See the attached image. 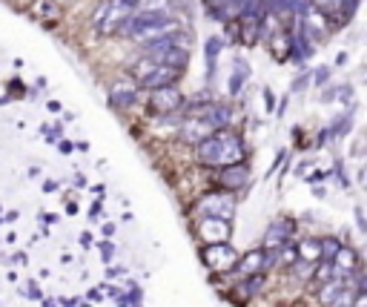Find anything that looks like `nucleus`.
<instances>
[{"instance_id":"obj_1","label":"nucleus","mask_w":367,"mask_h":307,"mask_svg":"<svg viewBox=\"0 0 367 307\" xmlns=\"http://www.w3.org/2000/svg\"><path fill=\"white\" fill-rule=\"evenodd\" d=\"M198 152V161L207 167H230L244 161V144L239 135L227 132V129H218L212 135H207L204 141L195 144Z\"/></svg>"},{"instance_id":"obj_2","label":"nucleus","mask_w":367,"mask_h":307,"mask_svg":"<svg viewBox=\"0 0 367 307\" xmlns=\"http://www.w3.org/2000/svg\"><path fill=\"white\" fill-rule=\"evenodd\" d=\"M129 15H132V4H126V0H104L95 12V18H92V23L104 35H115Z\"/></svg>"},{"instance_id":"obj_3","label":"nucleus","mask_w":367,"mask_h":307,"mask_svg":"<svg viewBox=\"0 0 367 307\" xmlns=\"http://www.w3.org/2000/svg\"><path fill=\"white\" fill-rule=\"evenodd\" d=\"M178 72L181 69H172V66H161V63H155L150 72L143 75V78H138V90H161V87H170V84H175L178 81Z\"/></svg>"},{"instance_id":"obj_4","label":"nucleus","mask_w":367,"mask_h":307,"mask_svg":"<svg viewBox=\"0 0 367 307\" xmlns=\"http://www.w3.org/2000/svg\"><path fill=\"white\" fill-rule=\"evenodd\" d=\"M181 104H184V95H181L172 84H170V87H161V90H153V98H150L153 112H158V115H170V112L181 109Z\"/></svg>"},{"instance_id":"obj_5","label":"nucleus","mask_w":367,"mask_h":307,"mask_svg":"<svg viewBox=\"0 0 367 307\" xmlns=\"http://www.w3.org/2000/svg\"><path fill=\"white\" fill-rule=\"evenodd\" d=\"M143 55L153 58L161 66H172V69H184L187 60H190L187 46H164V49H150V52H143Z\"/></svg>"},{"instance_id":"obj_6","label":"nucleus","mask_w":367,"mask_h":307,"mask_svg":"<svg viewBox=\"0 0 367 307\" xmlns=\"http://www.w3.org/2000/svg\"><path fill=\"white\" fill-rule=\"evenodd\" d=\"M201 210L207 218H227L233 212V195L230 193H209L201 201Z\"/></svg>"},{"instance_id":"obj_7","label":"nucleus","mask_w":367,"mask_h":307,"mask_svg":"<svg viewBox=\"0 0 367 307\" xmlns=\"http://www.w3.org/2000/svg\"><path fill=\"white\" fill-rule=\"evenodd\" d=\"M236 250L233 247H227V244H212L209 250H207V264L212 267V270H230V267H236Z\"/></svg>"},{"instance_id":"obj_8","label":"nucleus","mask_w":367,"mask_h":307,"mask_svg":"<svg viewBox=\"0 0 367 307\" xmlns=\"http://www.w3.org/2000/svg\"><path fill=\"white\" fill-rule=\"evenodd\" d=\"M201 118L212 126V129H224L230 124V107L224 104H209V107H201Z\"/></svg>"},{"instance_id":"obj_9","label":"nucleus","mask_w":367,"mask_h":307,"mask_svg":"<svg viewBox=\"0 0 367 307\" xmlns=\"http://www.w3.org/2000/svg\"><path fill=\"white\" fill-rule=\"evenodd\" d=\"M207 135H212V126H209L204 118H190V121H184L181 138H184L187 144H198V141H204Z\"/></svg>"},{"instance_id":"obj_10","label":"nucleus","mask_w":367,"mask_h":307,"mask_svg":"<svg viewBox=\"0 0 367 307\" xmlns=\"http://www.w3.org/2000/svg\"><path fill=\"white\" fill-rule=\"evenodd\" d=\"M247 181H250V170H247L241 161L224 167V173H221V184H224L227 190H241Z\"/></svg>"},{"instance_id":"obj_11","label":"nucleus","mask_w":367,"mask_h":307,"mask_svg":"<svg viewBox=\"0 0 367 307\" xmlns=\"http://www.w3.org/2000/svg\"><path fill=\"white\" fill-rule=\"evenodd\" d=\"M247 0H212V12L221 21H239Z\"/></svg>"},{"instance_id":"obj_12","label":"nucleus","mask_w":367,"mask_h":307,"mask_svg":"<svg viewBox=\"0 0 367 307\" xmlns=\"http://www.w3.org/2000/svg\"><path fill=\"white\" fill-rule=\"evenodd\" d=\"M135 98H138V92H135L132 87H115V90H112V104H115V107H121V109L132 107V104H135Z\"/></svg>"},{"instance_id":"obj_13","label":"nucleus","mask_w":367,"mask_h":307,"mask_svg":"<svg viewBox=\"0 0 367 307\" xmlns=\"http://www.w3.org/2000/svg\"><path fill=\"white\" fill-rule=\"evenodd\" d=\"M316 4H319L316 9L322 15H330V18H339V21L344 18V12H341L344 9V0H316Z\"/></svg>"},{"instance_id":"obj_14","label":"nucleus","mask_w":367,"mask_h":307,"mask_svg":"<svg viewBox=\"0 0 367 307\" xmlns=\"http://www.w3.org/2000/svg\"><path fill=\"white\" fill-rule=\"evenodd\" d=\"M236 267H239L241 273H253V270H261V267H264V253H261V250H256V253L244 256V262H236Z\"/></svg>"},{"instance_id":"obj_15","label":"nucleus","mask_w":367,"mask_h":307,"mask_svg":"<svg viewBox=\"0 0 367 307\" xmlns=\"http://www.w3.org/2000/svg\"><path fill=\"white\" fill-rule=\"evenodd\" d=\"M172 0H135V9L138 12H167Z\"/></svg>"},{"instance_id":"obj_16","label":"nucleus","mask_w":367,"mask_h":307,"mask_svg":"<svg viewBox=\"0 0 367 307\" xmlns=\"http://www.w3.org/2000/svg\"><path fill=\"white\" fill-rule=\"evenodd\" d=\"M284 233H292V224H290V221H281V224H278V227H273V230H270V239H267V242H270V244H275V247H278V244H281V242H284V239H287V236H284Z\"/></svg>"},{"instance_id":"obj_17","label":"nucleus","mask_w":367,"mask_h":307,"mask_svg":"<svg viewBox=\"0 0 367 307\" xmlns=\"http://www.w3.org/2000/svg\"><path fill=\"white\" fill-rule=\"evenodd\" d=\"M339 253V242H333V239H324V242H319V259H324V262H333V256Z\"/></svg>"},{"instance_id":"obj_18","label":"nucleus","mask_w":367,"mask_h":307,"mask_svg":"<svg viewBox=\"0 0 367 307\" xmlns=\"http://www.w3.org/2000/svg\"><path fill=\"white\" fill-rule=\"evenodd\" d=\"M356 298H358V293H344V290H339V293L330 298V307H353Z\"/></svg>"},{"instance_id":"obj_19","label":"nucleus","mask_w":367,"mask_h":307,"mask_svg":"<svg viewBox=\"0 0 367 307\" xmlns=\"http://www.w3.org/2000/svg\"><path fill=\"white\" fill-rule=\"evenodd\" d=\"M336 293H339V284H327V287H324V293H322V298H324V301H330Z\"/></svg>"},{"instance_id":"obj_20","label":"nucleus","mask_w":367,"mask_h":307,"mask_svg":"<svg viewBox=\"0 0 367 307\" xmlns=\"http://www.w3.org/2000/svg\"><path fill=\"white\" fill-rule=\"evenodd\" d=\"M353 307H358V304H353Z\"/></svg>"}]
</instances>
